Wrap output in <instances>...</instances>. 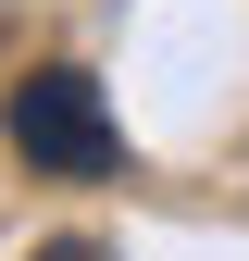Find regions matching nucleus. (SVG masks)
Masks as SVG:
<instances>
[{
    "instance_id": "nucleus-1",
    "label": "nucleus",
    "mask_w": 249,
    "mask_h": 261,
    "mask_svg": "<svg viewBox=\"0 0 249 261\" xmlns=\"http://www.w3.org/2000/svg\"><path fill=\"white\" fill-rule=\"evenodd\" d=\"M0 137H13L38 174H124V124H112V100H100V75L87 62H38V75L0 100Z\"/></svg>"
},
{
    "instance_id": "nucleus-2",
    "label": "nucleus",
    "mask_w": 249,
    "mask_h": 261,
    "mask_svg": "<svg viewBox=\"0 0 249 261\" xmlns=\"http://www.w3.org/2000/svg\"><path fill=\"white\" fill-rule=\"evenodd\" d=\"M25 261H112L100 237H50V249H25Z\"/></svg>"
}]
</instances>
